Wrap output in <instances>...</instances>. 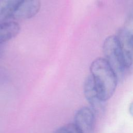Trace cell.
<instances>
[{
    "label": "cell",
    "mask_w": 133,
    "mask_h": 133,
    "mask_svg": "<svg viewBox=\"0 0 133 133\" xmlns=\"http://www.w3.org/2000/svg\"><path fill=\"white\" fill-rule=\"evenodd\" d=\"M90 71L101 99L106 101L115 91L118 79L117 74L103 58L94 60L90 65Z\"/></svg>",
    "instance_id": "cell-1"
},
{
    "label": "cell",
    "mask_w": 133,
    "mask_h": 133,
    "mask_svg": "<svg viewBox=\"0 0 133 133\" xmlns=\"http://www.w3.org/2000/svg\"><path fill=\"white\" fill-rule=\"evenodd\" d=\"M41 6V0H22L11 18L15 20L32 18L39 12Z\"/></svg>",
    "instance_id": "cell-6"
},
{
    "label": "cell",
    "mask_w": 133,
    "mask_h": 133,
    "mask_svg": "<svg viewBox=\"0 0 133 133\" xmlns=\"http://www.w3.org/2000/svg\"><path fill=\"white\" fill-rule=\"evenodd\" d=\"M103 52L104 59L115 72L118 79L126 68L116 36L110 35L105 39L103 45Z\"/></svg>",
    "instance_id": "cell-2"
},
{
    "label": "cell",
    "mask_w": 133,
    "mask_h": 133,
    "mask_svg": "<svg viewBox=\"0 0 133 133\" xmlns=\"http://www.w3.org/2000/svg\"><path fill=\"white\" fill-rule=\"evenodd\" d=\"M22 0H0V23L11 18Z\"/></svg>",
    "instance_id": "cell-8"
},
{
    "label": "cell",
    "mask_w": 133,
    "mask_h": 133,
    "mask_svg": "<svg viewBox=\"0 0 133 133\" xmlns=\"http://www.w3.org/2000/svg\"><path fill=\"white\" fill-rule=\"evenodd\" d=\"M94 111L88 107L79 109L75 113L74 124L83 133H92L95 127Z\"/></svg>",
    "instance_id": "cell-5"
},
{
    "label": "cell",
    "mask_w": 133,
    "mask_h": 133,
    "mask_svg": "<svg viewBox=\"0 0 133 133\" xmlns=\"http://www.w3.org/2000/svg\"><path fill=\"white\" fill-rule=\"evenodd\" d=\"M20 25L15 21L4 22L0 23V44L15 36L20 31Z\"/></svg>",
    "instance_id": "cell-7"
},
{
    "label": "cell",
    "mask_w": 133,
    "mask_h": 133,
    "mask_svg": "<svg viewBox=\"0 0 133 133\" xmlns=\"http://www.w3.org/2000/svg\"><path fill=\"white\" fill-rule=\"evenodd\" d=\"M122 51L124 63L126 69L129 68L133 62V30L123 28L116 36Z\"/></svg>",
    "instance_id": "cell-3"
},
{
    "label": "cell",
    "mask_w": 133,
    "mask_h": 133,
    "mask_svg": "<svg viewBox=\"0 0 133 133\" xmlns=\"http://www.w3.org/2000/svg\"><path fill=\"white\" fill-rule=\"evenodd\" d=\"M55 133H83V132L74 123H71L59 127Z\"/></svg>",
    "instance_id": "cell-9"
},
{
    "label": "cell",
    "mask_w": 133,
    "mask_h": 133,
    "mask_svg": "<svg viewBox=\"0 0 133 133\" xmlns=\"http://www.w3.org/2000/svg\"><path fill=\"white\" fill-rule=\"evenodd\" d=\"M129 112L133 116V101L130 103L129 106Z\"/></svg>",
    "instance_id": "cell-10"
},
{
    "label": "cell",
    "mask_w": 133,
    "mask_h": 133,
    "mask_svg": "<svg viewBox=\"0 0 133 133\" xmlns=\"http://www.w3.org/2000/svg\"><path fill=\"white\" fill-rule=\"evenodd\" d=\"M83 89L85 98L90 105L92 110L98 114L103 113L105 101L101 99L91 74L85 79Z\"/></svg>",
    "instance_id": "cell-4"
}]
</instances>
